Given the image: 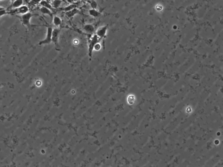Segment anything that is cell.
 Listing matches in <instances>:
<instances>
[{"mask_svg": "<svg viewBox=\"0 0 223 167\" xmlns=\"http://www.w3.org/2000/svg\"><path fill=\"white\" fill-rule=\"evenodd\" d=\"M99 38L96 34L94 35L89 39L88 42V55L89 57H92L94 46L97 43L99 42Z\"/></svg>", "mask_w": 223, "mask_h": 167, "instance_id": "cell-1", "label": "cell"}, {"mask_svg": "<svg viewBox=\"0 0 223 167\" xmlns=\"http://www.w3.org/2000/svg\"><path fill=\"white\" fill-rule=\"evenodd\" d=\"M53 28L51 27H48L47 29L46 36L45 39L40 41L39 45H42L49 44L52 42V37Z\"/></svg>", "mask_w": 223, "mask_h": 167, "instance_id": "cell-2", "label": "cell"}, {"mask_svg": "<svg viewBox=\"0 0 223 167\" xmlns=\"http://www.w3.org/2000/svg\"><path fill=\"white\" fill-rule=\"evenodd\" d=\"M33 15L31 12H29L27 13L22 14L21 17V21L23 25L30 28L31 26L30 24V20Z\"/></svg>", "mask_w": 223, "mask_h": 167, "instance_id": "cell-3", "label": "cell"}, {"mask_svg": "<svg viewBox=\"0 0 223 167\" xmlns=\"http://www.w3.org/2000/svg\"><path fill=\"white\" fill-rule=\"evenodd\" d=\"M108 28V25H105L102 27L100 28L97 32L96 35L99 38V39H102L105 36L106 33H107V30Z\"/></svg>", "mask_w": 223, "mask_h": 167, "instance_id": "cell-4", "label": "cell"}, {"mask_svg": "<svg viewBox=\"0 0 223 167\" xmlns=\"http://www.w3.org/2000/svg\"><path fill=\"white\" fill-rule=\"evenodd\" d=\"M60 29L57 28H55L53 29L52 37V42L55 45H57L58 42L59 35L60 32Z\"/></svg>", "mask_w": 223, "mask_h": 167, "instance_id": "cell-5", "label": "cell"}, {"mask_svg": "<svg viewBox=\"0 0 223 167\" xmlns=\"http://www.w3.org/2000/svg\"><path fill=\"white\" fill-rule=\"evenodd\" d=\"M29 8L27 6L22 5L19 8L15 9V12L17 14H21L22 15L29 12Z\"/></svg>", "mask_w": 223, "mask_h": 167, "instance_id": "cell-6", "label": "cell"}, {"mask_svg": "<svg viewBox=\"0 0 223 167\" xmlns=\"http://www.w3.org/2000/svg\"><path fill=\"white\" fill-rule=\"evenodd\" d=\"M83 29L86 33L91 35L95 31V28L92 24H87L84 26Z\"/></svg>", "mask_w": 223, "mask_h": 167, "instance_id": "cell-7", "label": "cell"}, {"mask_svg": "<svg viewBox=\"0 0 223 167\" xmlns=\"http://www.w3.org/2000/svg\"><path fill=\"white\" fill-rule=\"evenodd\" d=\"M79 13V10L77 8H74V9L70 11L69 12H66V16L69 18L74 17V16Z\"/></svg>", "mask_w": 223, "mask_h": 167, "instance_id": "cell-8", "label": "cell"}, {"mask_svg": "<svg viewBox=\"0 0 223 167\" xmlns=\"http://www.w3.org/2000/svg\"><path fill=\"white\" fill-rule=\"evenodd\" d=\"M23 4V0H15L14 2H12L11 8L13 9H16L19 8Z\"/></svg>", "mask_w": 223, "mask_h": 167, "instance_id": "cell-9", "label": "cell"}, {"mask_svg": "<svg viewBox=\"0 0 223 167\" xmlns=\"http://www.w3.org/2000/svg\"><path fill=\"white\" fill-rule=\"evenodd\" d=\"M39 10H40V12H41V13H42L43 14L48 15L51 17H52V14L51 12V10L49 9L48 8L42 6L41 8H40Z\"/></svg>", "mask_w": 223, "mask_h": 167, "instance_id": "cell-10", "label": "cell"}, {"mask_svg": "<svg viewBox=\"0 0 223 167\" xmlns=\"http://www.w3.org/2000/svg\"><path fill=\"white\" fill-rule=\"evenodd\" d=\"M39 4L41 5V6H43V7H44L47 8H48V9H50L51 11L53 8H52L51 4H50L49 2H48L46 0H41V1L40 2Z\"/></svg>", "mask_w": 223, "mask_h": 167, "instance_id": "cell-11", "label": "cell"}, {"mask_svg": "<svg viewBox=\"0 0 223 167\" xmlns=\"http://www.w3.org/2000/svg\"><path fill=\"white\" fill-rule=\"evenodd\" d=\"M89 14L90 15L94 18L98 17L101 15V13H100V12H98L97 9H90L89 11Z\"/></svg>", "mask_w": 223, "mask_h": 167, "instance_id": "cell-12", "label": "cell"}, {"mask_svg": "<svg viewBox=\"0 0 223 167\" xmlns=\"http://www.w3.org/2000/svg\"><path fill=\"white\" fill-rule=\"evenodd\" d=\"M53 23L56 27H58L62 23V20L58 16H54L53 17Z\"/></svg>", "mask_w": 223, "mask_h": 167, "instance_id": "cell-13", "label": "cell"}, {"mask_svg": "<svg viewBox=\"0 0 223 167\" xmlns=\"http://www.w3.org/2000/svg\"><path fill=\"white\" fill-rule=\"evenodd\" d=\"M62 3V0H53L51 5L53 8H58Z\"/></svg>", "mask_w": 223, "mask_h": 167, "instance_id": "cell-14", "label": "cell"}, {"mask_svg": "<svg viewBox=\"0 0 223 167\" xmlns=\"http://www.w3.org/2000/svg\"><path fill=\"white\" fill-rule=\"evenodd\" d=\"M77 6L76 4H70V5L63 8V11L65 12H69L70 11L74 9V8H77Z\"/></svg>", "mask_w": 223, "mask_h": 167, "instance_id": "cell-15", "label": "cell"}, {"mask_svg": "<svg viewBox=\"0 0 223 167\" xmlns=\"http://www.w3.org/2000/svg\"><path fill=\"white\" fill-rule=\"evenodd\" d=\"M88 2L89 3L90 6L92 8V9H97V2L94 0H90L89 1H88Z\"/></svg>", "mask_w": 223, "mask_h": 167, "instance_id": "cell-16", "label": "cell"}, {"mask_svg": "<svg viewBox=\"0 0 223 167\" xmlns=\"http://www.w3.org/2000/svg\"><path fill=\"white\" fill-rule=\"evenodd\" d=\"M41 1V0H31L30 3L32 5H35L36 4H39Z\"/></svg>", "mask_w": 223, "mask_h": 167, "instance_id": "cell-17", "label": "cell"}, {"mask_svg": "<svg viewBox=\"0 0 223 167\" xmlns=\"http://www.w3.org/2000/svg\"><path fill=\"white\" fill-rule=\"evenodd\" d=\"M8 13V12L7 10H5V9H4L3 10L0 11V18L2 17L5 14H7Z\"/></svg>", "mask_w": 223, "mask_h": 167, "instance_id": "cell-18", "label": "cell"}, {"mask_svg": "<svg viewBox=\"0 0 223 167\" xmlns=\"http://www.w3.org/2000/svg\"><path fill=\"white\" fill-rule=\"evenodd\" d=\"M101 45L98 42L95 45L94 47V49H95V50H96L99 51L101 49Z\"/></svg>", "mask_w": 223, "mask_h": 167, "instance_id": "cell-19", "label": "cell"}, {"mask_svg": "<svg viewBox=\"0 0 223 167\" xmlns=\"http://www.w3.org/2000/svg\"><path fill=\"white\" fill-rule=\"evenodd\" d=\"M67 2H69L70 4H74V2L75 1V0H66Z\"/></svg>", "mask_w": 223, "mask_h": 167, "instance_id": "cell-20", "label": "cell"}, {"mask_svg": "<svg viewBox=\"0 0 223 167\" xmlns=\"http://www.w3.org/2000/svg\"><path fill=\"white\" fill-rule=\"evenodd\" d=\"M4 9V8L3 7H0V11L3 10V9Z\"/></svg>", "mask_w": 223, "mask_h": 167, "instance_id": "cell-21", "label": "cell"}, {"mask_svg": "<svg viewBox=\"0 0 223 167\" xmlns=\"http://www.w3.org/2000/svg\"><path fill=\"white\" fill-rule=\"evenodd\" d=\"M82 2H86L87 1V0H81Z\"/></svg>", "mask_w": 223, "mask_h": 167, "instance_id": "cell-22", "label": "cell"}, {"mask_svg": "<svg viewBox=\"0 0 223 167\" xmlns=\"http://www.w3.org/2000/svg\"><path fill=\"white\" fill-rule=\"evenodd\" d=\"M11 0L12 1V2H14V1H15V0Z\"/></svg>", "mask_w": 223, "mask_h": 167, "instance_id": "cell-23", "label": "cell"}, {"mask_svg": "<svg viewBox=\"0 0 223 167\" xmlns=\"http://www.w3.org/2000/svg\"></svg>", "mask_w": 223, "mask_h": 167, "instance_id": "cell-24", "label": "cell"}]
</instances>
